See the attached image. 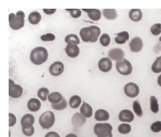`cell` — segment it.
Instances as JSON below:
<instances>
[{
	"label": "cell",
	"instance_id": "obj_1",
	"mask_svg": "<svg viewBox=\"0 0 161 137\" xmlns=\"http://www.w3.org/2000/svg\"><path fill=\"white\" fill-rule=\"evenodd\" d=\"M101 33V30L97 26H90L84 28L80 31V38L84 42L95 43Z\"/></svg>",
	"mask_w": 161,
	"mask_h": 137
},
{
	"label": "cell",
	"instance_id": "obj_2",
	"mask_svg": "<svg viewBox=\"0 0 161 137\" xmlns=\"http://www.w3.org/2000/svg\"><path fill=\"white\" fill-rule=\"evenodd\" d=\"M48 57V52L46 48L42 47H37L31 51L30 55V59L36 65H40L47 61Z\"/></svg>",
	"mask_w": 161,
	"mask_h": 137
},
{
	"label": "cell",
	"instance_id": "obj_3",
	"mask_svg": "<svg viewBox=\"0 0 161 137\" xmlns=\"http://www.w3.org/2000/svg\"><path fill=\"white\" fill-rule=\"evenodd\" d=\"M24 17L25 14L23 11H19L16 13H11L9 15L10 27L13 30H19L24 26Z\"/></svg>",
	"mask_w": 161,
	"mask_h": 137
},
{
	"label": "cell",
	"instance_id": "obj_4",
	"mask_svg": "<svg viewBox=\"0 0 161 137\" xmlns=\"http://www.w3.org/2000/svg\"><path fill=\"white\" fill-rule=\"evenodd\" d=\"M55 114L50 111L43 113L39 119L40 126L44 129H49L50 128H52L55 123Z\"/></svg>",
	"mask_w": 161,
	"mask_h": 137
},
{
	"label": "cell",
	"instance_id": "obj_5",
	"mask_svg": "<svg viewBox=\"0 0 161 137\" xmlns=\"http://www.w3.org/2000/svg\"><path fill=\"white\" fill-rule=\"evenodd\" d=\"M112 128L110 124H96L94 126V133L98 137H111Z\"/></svg>",
	"mask_w": 161,
	"mask_h": 137
},
{
	"label": "cell",
	"instance_id": "obj_6",
	"mask_svg": "<svg viewBox=\"0 0 161 137\" xmlns=\"http://www.w3.org/2000/svg\"><path fill=\"white\" fill-rule=\"evenodd\" d=\"M116 69H117L118 72L121 75H129L132 73L133 68H132V65L130 61H128L126 58H123L122 60L117 62Z\"/></svg>",
	"mask_w": 161,
	"mask_h": 137
},
{
	"label": "cell",
	"instance_id": "obj_7",
	"mask_svg": "<svg viewBox=\"0 0 161 137\" xmlns=\"http://www.w3.org/2000/svg\"><path fill=\"white\" fill-rule=\"evenodd\" d=\"M23 94V88L22 87L15 84L14 81L9 79V95L11 98L16 99L19 98Z\"/></svg>",
	"mask_w": 161,
	"mask_h": 137
},
{
	"label": "cell",
	"instance_id": "obj_8",
	"mask_svg": "<svg viewBox=\"0 0 161 137\" xmlns=\"http://www.w3.org/2000/svg\"><path fill=\"white\" fill-rule=\"evenodd\" d=\"M124 92L130 98H135L139 94V88L135 83H128L124 87Z\"/></svg>",
	"mask_w": 161,
	"mask_h": 137
},
{
	"label": "cell",
	"instance_id": "obj_9",
	"mask_svg": "<svg viewBox=\"0 0 161 137\" xmlns=\"http://www.w3.org/2000/svg\"><path fill=\"white\" fill-rule=\"evenodd\" d=\"M109 58L114 61H120L123 58H124L125 52L123 49L121 48H114L109 51L108 52Z\"/></svg>",
	"mask_w": 161,
	"mask_h": 137
},
{
	"label": "cell",
	"instance_id": "obj_10",
	"mask_svg": "<svg viewBox=\"0 0 161 137\" xmlns=\"http://www.w3.org/2000/svg\"><path fill=\"white\" fill-rule=\"evenodd\" d=\"M64 71V64L63 63L57 61L53 63L49 68V72L53 76H58L63 73Z\"/></svg>",
	"mask_w": 161,
	"mask_h": 137
},
{
	"label": "cell",
	"instance_id": "obj_11",
	"mask_svg": "<svg viewBox=\"0 0 161 137\" xmlns=\"http://www.w3.org/2000/svg\"><path fill=\"white\" fill-rule=\"evenodd\" d=\"M129 46L132 52H139L143 48V40L139 37H135L132 38V40L129 43Z\"/></svg>",
	"mask_w": 161,
	"mask_h": 137
},
{
	"label": "cell",
	"instance_id": "obj_12",
	"mask_svg": "<svg viewBox=\"0 0 161 137\" xmlns=\"http://www.w3.org/2000/svg\"><path fill=\"white\" fill-rule=\"evenodd\" d=\"M86 121V118L80 113V112H77L73 115L72 118V124L76 128H80L85 124Z\"/></svg>",
	"mask_w": 161,
	"mask_h": 137
},
{
	"label": "cell",
	"instance_id": "obj_13",
	"mask_svg": "<svg viewBox=\"0 0 161 137\" xmlns=\"http://www.w3.org/2000/svg\"><path fill=\"white\" fill-rule=\"evenodd\" d=\"M98 68L103 72H109L112 69V63L110 58H103L98 62Z\"/></svg>",
	"mask_w": 161,
	"mask_h": 137
},
{
	"label": "cell",
	"instance_id": "obj_14",
	"mask_svg": "<svg viewBox=\"0 0 161 137\" xmlns=\"http://www.w3.org/2000/svg\"><path fill=\"white\" fill-rule=\"evenodd\" d=\"M134 118H135L134 114L130 110H123V111H121L119 115V120L122 122L130 123L133 121Z\"/></svg>",
	"mask_w": 161,
	"mask_h": 137
},
{
	"label": "cell",
	"instance_id": "obj_15",
	"mask_svg": "<svg viewBox=\"0 0 161 137\" xmlns=\"http://www.w3.org/2000/svg\"><path fill=\"white\" fill-rule=\"evenodd\" d=\"M65 52L68 56L71 57V58H76L78 56L79 53H80V49H79L78 46L75 45V44H68L65 48Z\"/></svg>",
	"mask_w": 161,
	"mask_h": 137
},
{
	"label": "cell",
	"instance_id": "obj_16",
	"mask_svg": "<svg viewBox=\"0 0 161 137\" xmlns=\"http://www.w3.org/2000/svg\"><path fill=\"white\" fill-rule=\"evenodd\" d=\"M88 14L89 18L93 21H98L102 16V12L97 9H82Z\"/></svg>",
	"mask_w": 161,
	"mask_h": 137
},
{
	"label": "cell",
	"instance_id": "obj_17",
	"mask_svg": "<svg viewBox=\"0 0 161 137\" xmlns=\"http://www.w3.org/2000/svg\"><path fill=\"white\" fill-rule=\"evenodd\" d=\"M94 118H95L96 120L98 121L108 120L109 118H110V114H109V112H107V111H106V110L99 109L95 112Z\"/></svg>",
	"mask_w": 161,
	"mask_h": 137
},
{
	"label": "cell",
	"instance_id": "obj_18",
	"mask_svg": "<svg viewBox=\"0 0 161 137\" xmlns=\"http://www.w3.org/2000/svg\"><path fill=\"white\" fill-rule=\"evenodd\" d=\"M40 107H41V103L36 98L29 99L28 102V108L31 112H37L40 110Z\"/></svg>",
	"mask_w": 161,
	"mask_h": 137
},
{
	"label": "cell",
	"instance_id": "obj_19",
	"mask_svg": "<svg viewBox=\"0 0 161 137\" xmlns=\"http://www.w3.org/2000/svg\"><path fill=\"white\" fill-rule=\"evenodd\" d=\"M80 113L82 114L86 118H90L93 114V108H91L90 104L84 102L80 107Z\"/></svg>",
	"mask_w": 161,
	"mask_h": 137
},
{
	"label": "cell",
	"instance_id": "obj_20",
	"mask_svg": "<svg viewBox=\"0 0 161 137\" xmlns=\"http://www.w3.org/2000/svg\"><path fill=\"white\" fill-rule=\"evenodd\" d=\"M35 122V117L31 114H26L21 119V125L22 127L31 126Z\"/></svg>",
	"mask_w": 161,
	"mask_h": 137
},
{
	"label": "cell",
	"instance_id": "obj_21",
	"mask_svg": "<svg viewBox=\"0 0 161 137\" xmlns=\"http://www.w3.org/2000/svg\"><path fill=\"white\" fill-rule=\"evenodd\" d=\"M143 16L142 11L139 9H132L129 12V17L134 22H139Z\"/></svg>",
	"mask_w": 161,
	"mask_h": 137
},
{
	"label": "cell",
	"instance_id": "obj_22",
	"mask_svg": "<svg viewBox=\"0 0 161 137\" xmlns=\"http://www.w3.org/2000/svg\"><path fill=\"white\" fill-rule=\"evenodd\" d=\"M129 39V34L127 31H123L120 32L117 35V37H115V42L118 44H123Z\"/></svg>",
	"mask_w": 161,
	"mask_h": 137
},
{
	"label": "cell",
	"instance_id": "obj_23",
	"mask_svg": "<svg viewBox=\"0 0 161 137\" xmlns=\"http://www.w3.org/2000/svg\"><path fill=\"white\" fill-rule=\"evenodd\" d=\"M40 20H41V15L37 11H33L28 16V21L30 23L33 24V25L38 24Z\"/></svg>",
	"mask_w": 161,
	"mask_h": 137
},
{
	"label": "cell",
	"instance_id": "obj_24",
	"mask_svg": "<svg viewBox=\"0 0 161 137\" xmlns=\"http://www.w3.org/2000/svg\"><path fill=\"white\" fill-rule=\"evenodd\" d=\"M63 98L64 97L62 96V95L59 92H53V93L49 94L48 96V101L51 104H57V103L62 100Z\"/></svg>",
	"mask_w": 161,
	"mask_h": 137
},
{
	"label": "cell",
	"instance_id": "obj_25",
	"mask_svg": "<svg viewBox=\"0 0 161 137\" xmlns=\"http://www.w3.org/2000/svg\"><path fill=\"white\" fill-rule=\"evenodd\" d=\"M103 13L105 18L110 20H114L117 18V12L115 9H104Z\"/></svg>",
	"mask_w": 161,
	"mask_h": 137
},
{
	"label": "cell",
	"instance_id": "obj_26",
	"mask_svg": "<svg viewBox=\"0 0 161 137\" xmlns=\"http://www.w3.org/2000/svg\"><path fill=\"white\" fill-rule=\"evenodd\" d=\"M64 40L67 43L69 44H75V45H77V44L80 43V39L77 37V35H74V34H70V35H68L65 37Z\"/></svg>",
	"mask_w": 161,
	"mask_h": 137
},
{
	"label": "cell",
	"instance_id": "obj_27",
	"mask_svg": "<svg viewBox=\"0 0 161 137\" xmlns=\"http://www.w3.org/2000/svg\"><path fill=\"white\" fill-rule=\"evenodd\" d=\"M81 103V99L79 95H73L69 99V105L72 108H79Z\"/></svg>",
	"mask_w": 161,
	"mask_h": 137
},
{
	"label": "cell",
	"instance_id": "obj_28",
	"mask_svg": "<svg viewBox=\"0 0 161 137\" xmlns=\"http://www.w3.org/2000/svg\"><path fill=\"white\" fill-rule=\"evenodd\" d=\"M67 105H68V103L64 98H63L62 100L60 101L57 104H52V108L53 109L57 110V111H61V110L65 109L67 108Z\"/></svg>",
	"mask_w": 161,
	"mask_h": 137
},
{
	"label": "cell",
	"instance_id": "obj_29",
	"mask_svg": "<svg viewBox=\"0 0 161 137\" xmlns=\"http://www.w3.org/2000/svg\"><path fill=\"white\" fill-rule=\"evenodd\" d=\"M37 95H38V97L41 100L45 101L46 99H48V96L49 95V91H48V88H40L38 92H37Z\"/></svg>",
	"mask_w": 161,
	"mask_h": 137
},
{
	"label": "cell",
	"instance_id": "obj_30",
	"mask_svg": "<svg viewBox=\"0 0 161 137\" xmlns=\"http://www.w3.org/2000/svg\"><path fill=\"white\" fill-rule=\"evenodd\" d=\"M152 70L155 73H160L161 72V57L159 56L156 58V61L154 62L152 67Z\"/></svg>",
	"mask_w": 161,
	"mask_h": 137
},
{
	"label": "cell",
	"instance_id": "obj_31",
	"mask_svg": "<svg viewBox=\"0 0 161 137\" xmlns=\"http://www.w3.org/2000/svg\"><path fill=\"white\" fill-rule=\"evenodd\" d=\"M151 103V110L154 113H157L159 112V104H158V100L155 96H151L150 98Z\"/></svg>",
	"mask_w": 161,
	"mask_h": 137
},
{
	"label": "cell",
	"instance_id": "obj_32",
	"mask_svg": "<svg viewBox=\"0 0 161 137\" xmlns=\"http://www.w3.org/2000/svg\"><path fill=\"white\" fill-rule=\"evenodd\" d=\"M119 132L122 134H128L131 131V127L127 124H122L119 126Z\"/></svg>",
	"mask_w": 161,
	"mask_h": 137
},
{
	"label": "cell",
	"instance_id": "obj_33",
	"mask_svg": "<svg viewBox=\"0 0 161 137\" xmlns=\"http://www.w3.org/2000/svg\"><path fill=\"white\" fill-rule=\"evenodd\" d=\"M133 109H134V112H135V113H136L138 116L142 117V115H143V111H142V108H141L140 104H139V101L138 100L134 101Z\"/></svg>",
	"mask_w": 161,
	"mask_h": 137
},
{
	"label": "cell",
	"instance_id": "obj_34",
	"mask_svg": "<svg viewBox=\"0 0 161 137\" xmlns=\"http://www.w3.org/2000/svg\"><path fill=\"white\" fill-rule=\"evenodd\" d=\"M100 43L103 47H107L110 43V38L107 34H103L100 37Z\"/></svg>",
	"mask_w": 161,
	"mask_h": 137
},
{
	"label": "cell",
	"instance_id": "obj_35",
	"mask_svg": "<svg viewBox=\"0 0 161 137\" xmlns=\"http://www.w3.org/2000/svg\"><path fill=\"white\" fill-rule=\"evenodd\" d=\"M23 132H24V135L26 136H31L35 132V129H34V127L31 125V126H27V127H22Z\"/></svg>",
	"mask_w": 161,
	"mask_h": 137
},
{
	"label": "cell",
	"instance_id": "obj_36",
	"mask_svg": "<svg viewBox=\"0 0 161 137\" xmlns=\"http://www.w3.org/2000/svg\"><path fill=\"white\" fill-rule=\"evenodd\" d=\"M151 32L154 35H159L161 33V24H154L152 28H151Z\"/></svg>",
	"mask_w": 161,
	"mask_h": 137
},
{
	"label": "cell",
	"instance_id": "obj_37",
	"mask_svg": "<svg viewBox=\"0 0 161 137\" xmlns=\"http://www.w3.org/2000/svg\"><path fill=\"white\" fill-rule=\"evenodd\" d=\"M66 11H69L70 15L74 18H79L81 15V11L80 9H66Z\"/></svg>",
	"mask_w": 161,
	"mask_h": 137
},
{
	"label": "cell",
	"instance_id": "obj_38",
	"mask_svg": "<svg viewBox=\"0 0 161 137\" xmlns=\"http://www.w3.org/2000/svg\"><path fill=\"white\" fill-rule=\"evenodd\" d=\"M40 38H41V40L44 41V42H50V41L55 40L56 36L53 34L48 33L46 34V35H42V36L40 37Z\"/></svg>",
	"mask_w": 161,
	"mask_h": 137
},
{
	"label": "cell",
	"instance_id": "obj_39",
	"mask_svg": "<svg viewBox=\"0 0 161 137\" xmlns=\"http://www.w3.org/2000/svg\"><path fill=\"white\" fill-rule=\"evenodd\" d=\"M151 129L154 132H159L161 130V122L160 121H156L153 123L151 126Z\"/></svg>",
	"mask_w": 161,
	"mask_h": 137
},
{
	"label": "cell",
	"instance_id": "obj_40",
	"mask_svg": "<svg viewBox=\"0 0 161 137\" xmlns=\"http://www.w3.org/2000/svg\"><path fill=\"white\" fill-rule=\"evenodd\" d=\"M16 123V117L14 114L10 113L9 114V126L12 127Z\"/></svg>",
	"mask_w": 161,
	"mask_h": 137
},
{
	"label": "cell",
	"instance_id": "obj_41",
	"mask_svg": "<svg viewBox=\"0 0 161 137\" xmlns=\"http://www.w3.org/2000/svg\"><path fill=\"white\" fill-rule=\"evenodd\" d=\"M43 11H44V12L45 13V14H47V15H53V14H54V13L57 11V10L56 9H44Z\"/></svg>",
	"mask_w": 161,
	"mask_h": 137
},
{
	"label": "cell",
	"instance_id": "obj_42",
	"mask_svg": "<svg viewBox=\"0 0 161 137\" xmlns=\"http://www.w3.org/2000/svg\"><path fill=\"white\" fill-rule=\"evenodd\" d=\"M46 137H59L60 135L57 133V132H48V134H46L45 135Z\"/></svg>",
	"mask_w": 161,
	"mask_h": 137
}]
</instances>
